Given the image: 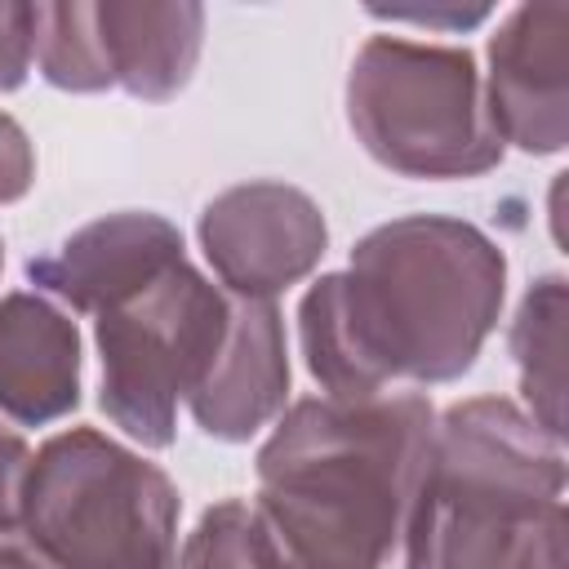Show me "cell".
Wrapping results in <instances>:
<instances>
[{"mask_svg": "<svg viewBox=\"0 0 569 569\" xmlns=\"http://www.w3.org/2000/svg\"><path fill=\"white\" fill-rule=\"evenodd\" d=\"M507 298V258L471 222L409 213L373 227L347 271L320 276L298 302L311 378L333 400L462 378Z\"/></svg>", "mask_w": 569, "mask_h": 569, "instance_id": "obj_1", "label": "cell"}, {"mask_svg": "<svg viewBox=\"0 0 569 569\" xmlns=\"http://www.w3.org/2000/svg\"><path fill=\"white\" fill-rule=\"evenodd\" d=\"M436 409L418 391L307 396L258 449L249 502L267 569H382L400 542Z\"/></svg>", "mask_w": 569, "mask_h": 569, "instance_id": "obj_2", "label": "cell"}, {"mask_svg": "<svg viewBox=\"0 0 569 569\" xmlns=\"http://www.w3.org/2000/svg\"><path fill=\"white\" fill-rule=\"evenodd\" d=\"M405 569H565V453L516 400L449 405L405 511Z\"/></svg>", "mask_w": 569, "mask_h": 569, "instance_id": "obj_3", "label": "cell"}, {"mask_svg": "<svg viewBox=\"0 0 569 569\" xmlns=\"http://www.w3.org/2000/svg\"><path fill=\"white\" fill-rule=\"evenodd\" d=\"M178 507L156 462L98 427H71L31 453L18 533L49 569H169Z\"/></svg>", "mask_w": 569, "mask_h": 569, "instance_id": "obj_4", "label": "cell"}, {"mask_svg": "<svg viewBox=\"0 0 569 569\" xmlns=\"http://www.w3.org/2000/svg\"><path fill=\"white\" fill-rule=\"evenodd\" d=\"M347 120L356 142L405 178H480L502 160L476 58L458 44L369 36L351 58Z\"/></svg>", "mask_w": 569, "mask_h": 569, "instance_id": "obj_5", "label": "cell"}, {"mask_svg": "<svg viewBox=\"0 0 569 569\" xmlns=\"http://www.w3.org/2000/svg\"><path fill=\"white\" fill-rule=\"evenodd\" d=\"M231 298L191 267H164L133 293L93 316L102 360V413L142 449H169L178 436V405L209 373Z\"/></svg>", "mask_w": 569, "mask_h": 569, "instance_id": "obj_6", "label": "cell"}, {"mask_svg": "<svg viewBox=\"0 0 569 569\" xmlns=\"http://www.w3.org/2000/svg\"><path fill=\"white\" fill-rule=\"evenodd\" d=\"M204 44L200 4H36V67L53 89H124L169 102L187 89Z\"/></svg>", "mask_w": 569, "mask_h": 569, "instance_id": "obj_7", "label": "cell"}, {"mask_svg": "<svg viewBox=\"0 0 569 569\" xmlns=\"http://www.w3.org/2000/svg\"><path fill=\"white\" fill-rule=\"evenodd\" d=\"M200 249L231 298L271 302L307 280L325 258L329 227L320 204L289 182L253 178L218 191L200 213Z\"/></svg>", "mask_w": 569, "mask_h": 569, "instance_id": "obj_8", "label": "cell"}, {"mask_svg": "<svg viewBox=\"0 0 569 569\" xmlns=\"http://www.w3.org/2000/svg\"><path fill=\"white\" fill-rule=\"evenodd\" d=\"M480 89L502 147L556 156L569 142V4H516L489 36Z\"/></svg>", "mask_w": 569, "mask_h": 569, "instance_id": "obj_9", "label": "cell"}, {"mask_svg": "<svg viewBox=\"0 0 569 569\" xmlns=\"http://www.w3.org/2000/svg\"><path fill=\"white\" fill-rule=\"evenodd\" d=\"M182 258H187L182 231L169 218L147 213V209H124V213L84 222L58 249L31 258L27 280L44 298L71 311L98 316L102 307L133 293L138 284H147L151 276H160L164 267Z\"/></svg>", "mask_w": 569, "mask_h": 569, "instance_id": "obj_10", "label": "cell"}, {"mask_svg": "<svg viewBox=\"0 0 569 569\" xmlns=\"http://www.w3.org/2000/svg\"><path fill=\"white\" fill-rule=\"evenodd\" d=\"M284 396H289V347L276 302L231 298L222 347L209 373L200 378V387L187 396L196 427L222 445H240L284 413Z\"/></svg>", "mask_w": 569, "mask_h": 569, "instance_id": "obj_11", "label": "cell"}, {"mask_svg": "<svg viewBox=\"0 0 569 569\" xmlns=\"http://www.w3.org/2000/svg\"><path fill=\"white\" fill-rule=\"evenodd\" d=\"M80 405V333L44 293L0 298V413L44 427Z\"/></svg>", "mask_w": 569, "mask_h": 569, "instance_id": "obj_12", "label": "cell"}, {"mask_svg": "<svg viewBox=\"0 0 569 569\" xmlns=\"http://www.w3.org/2000/svg\"><path fill=\"white\" fill-rule=\"evenodd\" d=\"M511 356L525 413L565 440V276H542L525 289L511 320Z\"/></svg>", "mask_w": 569, "mask_h": 569, "instance_id": "obj_13", "label": "cell"}, {"mask_svg": "<svg viewBox=\"0 0 569 569\" xmlns=\"http://www.w3.org/2000/svg\"><path fill=\"white\" fill-rule=\"evenodd\" d=\"M169 569H267V560L258 551L249 502H240V498L213 502L200 516V525L187 533V542Z\"/></svg>", "mask_w": 569, "mask_h": 569, "instance_id": "obj_14", "label": "cell"}, {"mask_svg": "<svg viewBox=\"0 0 569 569\" xmlns=\"http://www.w3.org/2000/svg\"><path fill=\"white\" fill-rule=\"evenodd\" d=\"M36 62V4H0V93L18 89Z\"/></svg>", "mask_w": 569, "mask_h": 569, "instance_id": "obj_15", "label": "cell"}, {"mask_svg": "<svg viewBox=\"0 0 569 569\" xmlns=\"http://www.w3.org/2000/svg\"><path fill=\"white\" fill-rule=\"evenodd\" d=\"M31 182H36V147L27 129L9 111H0V204L22 200Z\"/></svg>", "mask_w": 569, "mask_h": 569, "instance_id": "obj_16", "label": "cell"}, {"mask_svg": "<svg viewBox=\"0 0 569 569\" xmlns=\"http://www.w3.org/2000/svg\"><path fill=\"white\" fill-rule=\"evenodd\" d=\"M27 462H31L27 440L0 422V533L18 529V498H22Z\"/></svg>", "mask_w": 569, "mask_h": 569, "instance_id": "obj_17", "label": "cell"}, {"mask_svg": "<svg viewBox=\"0 0 569 569\" xmlns=\"http://www.w3.org/2000/svg\"><path fill=\"white\" fill-rule=\"evenodd\" d=\"M0 569H49L40 556H36V547L13 529V533H0Z\"/></svg>", "mask_w": 569, "mask_h": 569, "instance_id": "obj_18", "label": "cell"}, {"mask_svg": "<svg viewBox=\"0 0 569 569\" xmlns=\"http://www.w3.org/2000/svg\"><path fill=\"white\" fill-rule=\"evenodd\" d=\"M0 267H4V244H0Z\"/></svg>", "mask_w": 569, "mask_h": 569, "instance_id": "obj_19", "label": "cell"}]
</instances>
